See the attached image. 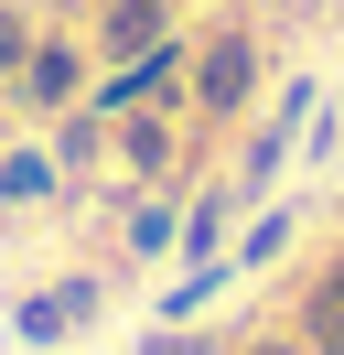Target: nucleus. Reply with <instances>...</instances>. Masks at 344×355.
I'll list each match as a JSON object with an SVG mask.
<instances>
[{
    "instance_id": "obj_1",
    "label": "nucleus",
    "mask_w": 344,
    "mask_h": 355,
    "mask_svg": "<svg viewBox=\"0 0 344 355\" xmlns=\"http://www.w3.org/2000/svg\"><path fill=\"white\" fill-rule=\"evenodd\" d=\"M97 44L119 54V65H140V54H162V0H108Z\"/></svg>"
},
{
    "instance_id": "obj_6",
    "label": "nucleus",
    "mask_w": 344,
    "mask_h": 355,
    "mask_svg": "<svg viewBox=\"0 0 344 355\" xmlns=\"http://www.w3.org/2000/svg\"><path fill=\"white\" fill-rule=\"evenodd\" d=\"M11 54H22V22H11V11H0V65H11Z\"/></svg>"
},
{
    "instance_id": "obj_3",
    "label": "nucleus",
    "mask_w": 344,
    "mask_h": 355,
    "mask_svg": "<svg viewBox=\"0 0 344 355\" xmlns=\"http://www.w3.org/2000/svg\"><path fill=\"white\" fill-rule=\"evenodd\" d=\"M312 345H322V355H344V269L312 291Z\"/></svg>"
},
{
    "instance_id": "obj_4",
    "label": "nucleus",
    "mask_w": 344,
    "mask_h": 355,
    "mask_svg": "<svg viewBox=\"0 0 344 355\" xmlns=\"http://www.w3.org/2000/svg\"><path fill=\"white\" fill-rule=\"evenodd\" d=\"M76 312H86V291H43V302L22 312V334H64V323H76Z\"/></svg>"
},
{
    "instance_id": "obj_5",
    "label": "nucleus",
    "mask_w": 344,
    "mask_h": 355,
    "mask_svg": "<svg viewBox=\"0 0 344 355\" xmlns=\"http://www.w3.org/2000/svg\"><path fill=\"white\" fill-rule=\"evenodd\" d=\"M43 183H54V173H43V162H0V194H11V205H33Z\"/></svg>"
},
{
    "instance_id": "obj_2",
    "label": "nucleus",
    "mask_w": 344,
    "mask_h": 355,
    "mask_svg": "<svg viewBox=\"0 0 344 355\" xmlns=\"http://www.w3.org/2000/svg\"><path fill=\"white\" fill-rule=\"evenodd\" d=\"M248 76H258L248 44H215L205 65H194V97H205V108H237V97H248Z\"/></svg>"
}]
</instances>
